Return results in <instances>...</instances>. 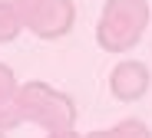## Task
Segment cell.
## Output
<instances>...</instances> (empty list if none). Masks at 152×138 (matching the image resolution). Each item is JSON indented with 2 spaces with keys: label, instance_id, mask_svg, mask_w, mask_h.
Segmentation results:
<instances>
[{
  "label": "cell",
  "instance_id": "cell-1",
  "mask_svg": "<svg viewBox=\"0 0 152 138\" xmlns=\"http://www.w3.org/2000/svg\"><path fill=\"white\" fill-rule=\"evenodd\" d=\"M149 23V4L145 0H106L96 23V43L106 53H129Z\"/></svg>",
  "mask_w": 152,
  "mask_h": 138
},
{
  "label": "cell",
  "instance_id": "cell-2",
  "mask_svg": "<svg viewBox=\"0 0 152 138\" xmlns=\"http://www.w3.org/2000/svg\"><path fill=\"white\" fill-rule=\"evenodd\" d=\"M17 108L23 122L40 125L46 135L50 131H66L76 122V105L66 92L46 86V82H27L17 92Z\"/></svg>",
  "mask_w": 152,
  "mask_h": 138
},
{
  "label": "cell",
  "instance_id": "cell-3",
  "mask_svg": "<svg viewBox=\"0 0 152 138\" xmlns=\"http://www.w3.org/2000/svg\"><path fill=\"white\" fill-rule=\"evenodd\" d=\"M23 30H30L40 40H60L73 30L76 7L73 0H10Z\"/></svg>",
  "mask_w": 152,
  "mask_h": 138
},
{
  "label": "cell",
  "instance_id": "cell-4",
  "mask_svg": "<svg viewBox=\"0 0 152 138\" xmlns=\"http://www.w3.org/2000/svg\"><path fill=\"white\" fill-rule=\"evenodd\" d=\"M149 82H152V76L139 59H122L109 72V92L119 102H139L149 92Z\"/></svg>",
  "mask_w": 152,
  "mask_h": 138
},
{
  "label": "cell",
  "instance_id": "cell-5",
  "mask_svg": "<svg viewBox=\"0 0 152 138\" xmlns=\"http://www.w3.org/2000/svg\"><path fill=\"white\" fill-rule=\"evenodd\" d=\"M17 92H20V86H17L10 66L0 63V128L4 131H10V128H17L23 122L20 108H17Z\"/></svg>",
  "mask_w": 152,
  "mask_h": 138
},
{
  "label": "cell",
  "instance_id": "cell-6",
  "mask_svg": "<svg viewBox=\"0 0 152 138\" xmlns=\"http://www.w3.org/2000/svg\"><path fill=\"white\" fill-rule=\"evenodd\" d=\"M83 138H152V131H149V125L139 122V118H122V122H116L113 128H99V131H89V135H83Z\"/></svg>",
  "mask_w": 152,
  "mask_h": 138
},
{
  "label": "cell",
  "instance_id": "cell-7",
  "mask_svg": "<svg viewBox=\"0 0 152 138\" xmlns=\"http://www.w3.org/2000/svg\"><path fill=\"white\" fill-rule=\"evenodd\" d=\"M20 30H23V23H20V17H17L13 4H10V0H0V43L17 40V36H20Z\"/></svg>",
  "mask_w": 152,
  "mask_h": 138
},
{
  "label": "cell",
  "instance_id": "cell-8",
  "mask_svg": "<svg viewBox=\"0 0 152 138\" xmlns=\"http://www.w3.org/2000/svg\"><path fill=\"white\" fill-rule=\"evenodd\" d=\"M46 138H83V135H76L73 128H66V131H50Z\"/></svg>",
  "mask_w": 152,
  "mask_h": 138
},
{
  "label": "cell",
  "instance_id": "cell-9",
  "mask_svg": "<svg viewBox=\"0 0 152 138\" xmlns=\"http://www.w3.org/2000/svg\"><path fill=\"white\" fill-rule=\"evenodd\" d=\"M0 138H7V131H4V128H0Z\"/></svg>",
  "mask_w": 152,
  "mask_h": 138
}]
</instances>
